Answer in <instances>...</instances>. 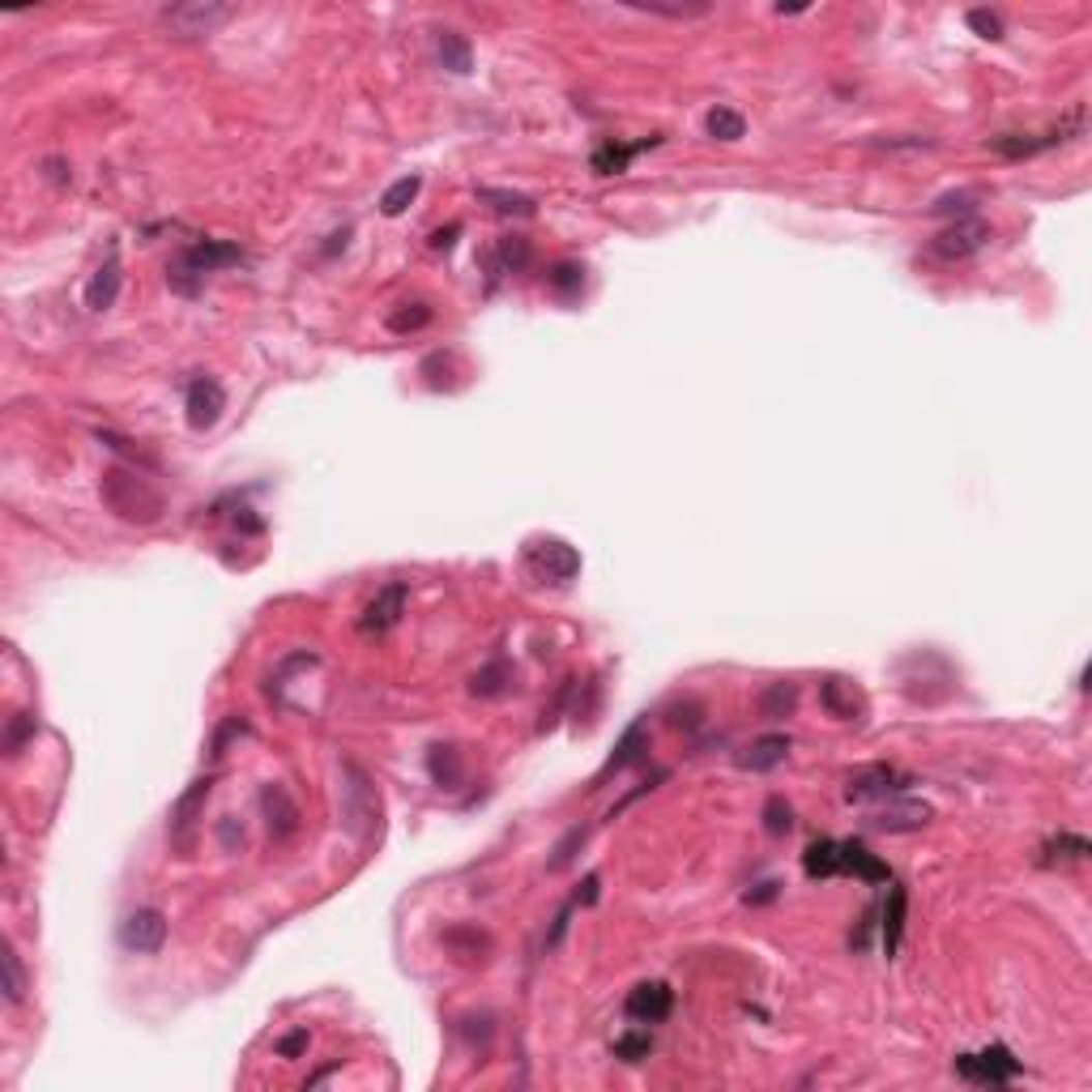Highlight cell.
<instances>
[{"label":"cell","instance_id":"31","mask_svg":"<svg viewBox=\"0 0 1092 1092\" xmlns=\"http://www.w3.org/2000/svg\"><path fill=\"white\" fill-rule=\"evenodd\" d=\"M432 325V307L422 303V299H414V303H402V307H393L389 316H384V329L389 333H397V337H406V333H418V329H427Z\"/></svg>","mask_w":1092,"mask_h":1092},{"label":"cell","instance_id":"54","mask_svg":"<svg viewBox=\"0 0 1092 1092\" xmlns=\"http://www.w3.org/2000/svg\"><path fill=\"white\" fill-rule=\"evenodd\" d=\"M777 901V884H760V892H747V905H768Z\"/></svg>","mask_w":1092,"mask_h":1092},{"label":"cell","instance_id":"49","mask_svg":"<svg viewBox=\"0 0 1092 1092\" xmlns=\"http://www.w3.org/2000/svg\"><path fill=\"white\" fill-rule=\"evenodd\" d=\"M572 909H577V901H568V905H563V909L555 913V922H551V931H547V952H551V947H559V939L568 935V918H572Z\"/></svg>","mask_w":1092,"mask_h":1092},{"label":"cell","instance_id":"1","mask_svg":"<svg viewBox=\"0 0 1092 1092\" xmlns=\"http://www.w3.org/2000/svg\"><path fill=\"white\" fill-rule=\"evenodd\" d=\"M98 496L102 504H108L120 521L128 525H154L163 521L167 512V496H163V486L146 474H137L128 466H112V470H102V482H98Z\"/></svg>","mask_w":1092,"mask_h":1092},{"label":"cell","instance_id":"53","mask_svg":"<svg viewBox=\"0 0 1092 1092\" xmlns=\"http://www.w3.org/2000/svg\"><path fill=\"white\" fill-rule=\"evenodd\" d=\"M43 167H48V180H52V184H68V171H64V158H48Z\"/></svg>","mask_w":1092,"mask_h":1092},{"label":"cell","instance_id":"10","mask_svg":"<svg viewBox=\"0 0 1092 1092\" xmlns=\"http://www.w3.org/2000/svg\"><path fill=\"white\" fill-rule=\"evenodd\" d=\"M235 9L231 5H214V0H193V5H171L163 9V22L184 34V39H197V34H214Z\"/></svg>","mask_w":1092,"mask_h":1092},{"label":"cell","instance_id":"34","mask_svg":"<svg viewBox=\"0 0 1092 1092\" xmlns=\"http://www.w3.org/2000/svg\"><path fill=\"white\" fill-rule=\"evenodd\" d=\"M802 870L806 879H832L836 875V840H811L806 845V854H802Z\"/></svg>","mask_w":1092,"mask_h":1092},{"label":"cell","instance_id":"48","mask_svg":"<svg viewBox=\"0 0 1092 1092\" xmlns=\"http://www.w3.org/2000/svg\"><path fill=\"white\" fill-rule=\"evenodd\" d=\"M307 1041H312V1037H307V1029H295V1033H287V1037L277 1041V1059H299V1054L307 1050Z\"/></svg>","mask_w":1092,"mask_h":1092},{"label":"cell","instance_id":"12","mask_svg":"<svg viewBox=\"0 0 1092 1092\" xmlns=\"http://www.w3.org/2000/svg\"><path fill=\"white\" fill-rule=\"evenodd\" d=\"M931 816L935 811L926 802H918V798L901 802V794H896V798H888V806H879V811L866 816V828L870 832H918V828L931 824Z\"/></svg>","mask_w":1092,"mask_h":1092},{"label":"cell","instance_id":"9","mask_svg":"<svg viewBox=\"0 0 1092 1092\" xmlns=\"http://www.w3.org/2000/svg\"><path fill=\"white\" fill-rule=\"evenodd\" d=\"M163 943H167L163 909H132L128 918L120 922V947H124V952L154 956V952H163Z\"/></svg>","mask_w":1092,"mask_h":1092},{"label":"cell","instance_id":"14","mask_svg":"<svg viewBox=\"0 0 1092 1092\" xmlns=\"http://www.w3.org/2000/svg\"><path fill=\"white\" fill-rule=\"evenodd\" d=\"M623 1011L637 1020V1025H661V1020H671V1011H675V991L666 981H641L637 991L627 995Z\"/></svg>","mask_w":1092,"mask_h":1092},{"label":"cell","instance_id":"36","mask_svg":"<svg viewBox=\"0 0 1092 1092\" xmlns=\"http://www.w3.org/2000/svg\"><path fill=\"white\" fill-rule=\"evenodd\" d=\"M611 1054H615V1059H623V1063H641V1059H649V1054H653V1033H645V1029H627V1033L615 1037Z\"/></svg>","mask_w":1092,"mask_h":1092},{"label":"cell","instance_id":"21","mask_svg":"<svg viewBox=\"0 0 1092 1092\" xmlns=\"http://www.w3.org/2000/svg\"><path fill=\"white\" fill-rule=\"evenodd\" d=\"M879 935H884V947H888V956L901 952V939H905V918H909V892L901 884H892L888 879V901L884 909H879Z\"/></svg>","mask_w":1092,"mask_h":1092},{"label":"cell","instance_id":"40","mask_svg":"<svg viewBox=\"0 0 1092 1092\" xmlns=\"http://www.w3.org/2000/svg\"><path fill=\"white\" fill-rule=\"evenodd\" d=\"M585 840H589V824H585V828H581V824H577V828H568V832L559 836V845H555V850H551V862H547V866H551V870H563V866H568V862L577 858V850H581Z\"/></svg>","mask_w":1092,"mask_h":1092},{"label":"cell","instance_id":"52","mask_svg":"<svg viewBox=\"0 0 1092 1092\" xmlns=\"http://www.w3.org/2000/svg\"><path fill=\"white\" fill-rule=\"evenodd\" d=\"M235 525H239L243 534H261V530H265V521H261V517H253V508H239Z\"/></svg>","mask_w":1092,"mask_h":1092},{"label":"cell","instance_id":"44","mask_svg":"<svg viewBox=\"0 0 1092 1092\" xmlns=\"http://www.w3.org/2000/svg\"><path fill=\"white\" fill-rule=\"evenodd\" d=\"M30 734H34V717H30V713H13V717H9V730H5V751L18 756Z\"/></svg>","mask_w":1092,"mask_h":1092},{"label":"cell","instance_id":"29","mask_svg":"<svg viewBox=\"0 0 1092 1092\" xmlns=\"http://www.w3.org/2000/svg\"><path fill=\"white\" fill-rule=\"evenodd\" d=\"M1092 854V845H1088V836H1080V832H1059L1054 840H1045L1041 845V866H1059V862H1084Z\"/></svg>","mask_w":1092,"mask_h":1092},{"label":"cell","instance_id":"46","mask_svg":"<svg viewBox=\"0 0 1092 1092\" xmlns=\"http://www.w3.org/2000/svg\"><path fill=\"white\" fill-rule=\"evenodd\" d=\"M98 444H108V448H116V452H124L128 462H137V466H146V470H154V456H146L141 452L132 440H124V436H116V432H98Z\"/></svg>","mask_w":1092,"mask_h":1092},{"label":"cell","instance_id":"32","mask_svg":"<svg viewBox=\"0 0 1092 1092\" xmlns=\"http://www.w3.org/2000/svg\"><path fill=\"white\" fill-rule=\"evenodd\" d=\"M418 188H422V180H418V175H402V180H393L389 188H384V197H380V214H384V218H397V214H406V209H410V201L418 197Z\"/></svg>","mask_w":1092,"mask_h":1092},{"label":"cell","instance_id":"27","mask_svg":"<svg viewBox=\"0 0 1092 1092\" xmlns=\"http://www.w3.org/2000/svg\"><path fill=\"white\" fill-rule=\"evenodd\" d=\"M794 709H798V683L777 679V683H768V687L760 691V717H768V721H786V717H794Z\"/></svg>","mask_w":1092,"mask_h":1092},{"label":"cell","instance_id":"17","mask_svg":"<svg viewBox=\"0 0 1092 1092\" xmlns=\"http://www.w3.org/2000/svg\"><path fill=\"white\" fill-rule=\"evenodd\" d=\"M645 751H649V730H645V721H631V726L623 730V738L615 743L611 760L602 764V772H597V777H593V786H602V781H611V777H615V772H623V768H631V764H641V760H645Z\"/></svg>","mask_w":1092,"mask_h":1092},{"label":"cell","instance_id":"50","mask_svg":"<svg viewBox=\"0 0 1092 1092\" xmlns=\"http://www.w3.org/2000/svg\"><path fill=\"white\" fill-rule=\"evenodd\" d=\"M456 235H462V223H448V227H440V231H432V253H448L452 243H456Z\"/></svg>","mask_w":1092,"mask_h":1092},{"label":"cell","instance_id":"38","mask_svg":"<svg viewBox=\"0 0 1092 1092\" xmlns=\"http://www.w3.org/2000/svg\"><path fill=\"white\" fill-rule=\"evenodd\" d=\"M704 128H709V137H717V141H743L747 120L738 112H730V108H713L709 120H704Z\"/></svg>","mask_w":1092,"mask_h":1092},{"label":"cell","instance_id":"4","mask_svg":"<svg viewBox=\"0 0 1092 1092\" xmlns=\"http://www.w3.org/2000/svg\"><path fill=\"white\" fill-rule=\"evenodd\" d=\"M209 790H214V777H197L180 798H175V806H171L167 840H171V850L180 854V858H193V850H197V828H201V816H205Z\"/></svg>","mask_w":1092,"mask_h":1092},{"label":"cell","instance_id":"7","mask_svg":"<svg viewBox=\"0 0 1092 1092\" xmlns=\"http://www.w3.org/2000/svg\"><path fill=\"white\" fill-rule=\"evenodd\" d=\"M913 786V777H905L901 768L892 764H866L858 772L845 777V798L850 802H870V798H896Z\"/></svg>","mask_w":1092,"mask_h":1092},{"label":"cell","instance_id":"35","mask_svg":"<svg viewBox=\"0 0 1092 1092\" xmlns=\"http://www.w3.org/2000/svg\"><path fill=\"white\" fill-rule=\"evenodd\" d=\"M547 282H551V291H555V295L572 299V295H581V287H585V265H577V261H555V265L547 269Z\"/></svg>","mask_w":1092,"mask_h":1092},{"label":"cell","instance_id":"13","mask_svg":"<svg viewBox=\"0 0 1092 1092\" xmlns=\"http://www.w3.org/2000/svg\"><path fill=\"white\" fill-rule=\"evenodd\" d=\"M261 816H265V828H269V840L282 845V840H291L299 832V806L295 798L287 794V786H261Z\"/></svg>","mask_w":1092,"mask_h":1092},{"label":"cell","instance_id":"23","mask_svg":"<svg viewBox=\"0 0 1092 1092\" xmlns=\"http://www.w3.org/2000/svg\"><path fill=\"white\" fill-rule=\"evenodd\" d=\"M512 683H517L512 661L496 657V661H486L482 671L470 679V696H478V700H500V696H508V691H512Z\"/></svg>","mask_w":1092,"mask_h":1092},{"label":"cell","instance_id":"28","mask_svg":"<svg viewBox=\"0 0 1092 1092\" xmlns=\"http://www.w3.org/2000/svg\"><path fill=\"white\" fill-rule=\"evenodd\" d=\"M427 772H432V781L440 790H456V786H462V777H466L462 756H456V747H448V743H436L427 751Z\"/></svg>","mask_w":1092,"mask_h":1092},{"label":"cell","instance_id":"20","mask_svg":"<svg viewBox=\"0 0 1092 1092\" xmlns=\"http://www.w3.org/2000/svg\"><path fill=\"white\" fill-rule=\"evenodd\" d=\"M786 756H790V734H764L747 751H738L734 764L743 772H772L777 764H786Z\"/></svg>","mask_w":1092,"mask_h":1092},{"label":"cell","instance_id":"45","mask_svg":"<svg viewBox=\"0 0 1092 1092\" xmlns=\"http://www.w3.org/2000/svg\"><path fill=\"white\" fill-rule=\"evenodd\" d=\"M969 26L981 34V39H991V43L1003 39V18L991 13V9H969Z\"/></svg>","mask_w":1092,"mask_h":1092},{"label":"cell","instance_id":"25","mask_svg":"<svg viewBox=\"0 0 1092 1092\" xmlns=\"http://www.w3.org/2000/svg\"><path fill=\"white\" fill-rule=\"evenodd\" d=\"M167 287H171L175 295H184V299H197V295H201L205 273H201V265L193 261L188 248H180V253H175V257L167 261Z\"/></svg>","mask_w":1092,"mask_h":1092},{"label":"cell","instance_id":"6","mask_svg":"<svg viewBox=\"0 0 1092 1092\" xmlns=\"http://www.w3.org/2000/svg\"><path fill=\"white\" fill-rule=\"evenodd\" d=\"M991 239H995V231L985 227L981 218H956L952 227H943V231L931 239V253H935L939 261H969V257H977Z\"/></svg>","mask_w":1092,"mask_h":1092},{"label":"cell","instance_id":"51","mask_svg":"<svg viewBox=\"0 0 1092 1092\" xmlns=\"http://www.w3.org/2000/svg\"><path fill=\"white\" fill-rule=\"evenodd\" d=\"M597 888H602V879H597V875H585V884H581V892H577L572 901H577V905H593V901H597Z\"/></svg>","mask_w":1092,"mask_h":1092},{"label":"cell","instance_id":"11","mask_svg":"<svg viewBox=\"0 0 1092 1092\" xmlns=\"http://www.w3.org/2000/svg\"><path fill=\"white\" fill-rule=\"evenodd\" d=\"M184 410H188V427H193V432H209V427H214V422L223 418V410H227L223 384H218L214 376H197V380L188 384Z\"/></svg>","mask_w":1092,"mask_h":1092},{"label":"cell","instance_id":"33","mask_svg":"<svg viewBox=\"0 0 1092 1092\" xmlns=\"http://www.w3.org/2000/svg\"><path fill=\"white\" fill-rule=\"evenodd\" d=\"M478 201H486L496 214H517V218H534V197L508 193V188H478Z\"/></svg>","mask_w":1092,"mask_h":1092},{"label":"cell","instance_id":"42","mask_svg":"<svg viewBox=\"0 0 1092 1092\" xmlns=\"http://www.w3.org/2000/svg\"><path fill=\"white\" fill-rule=\"evenodd\" d=\"M248 730H253V726H248V717H239V713H235V717H227V721L214 730V743H209V756H214V760H223V756H227V747L235 743V738H243V734H248Z\"/></svg>","mask_w":1092,"mask_h":1092},{"label":"cell","instance_id":"16","mask_svg":"<svg viewBox=\"0 0 1092 1092\" xmlns=\"http://www.w3.org/2000/svg\"><path fill=\"white\" fill-rule=\"evenodd\" d=\"M406 602H410V589L402 585V581H393V585H384L372 602H367V611H363V619H359V627L363 631H389L402 615H406Z\"/></svg>","mask_w":1092,"mask_h":1092},{"label":"cell","instance_id":"3","mask_svg":"<svg viewBox=\"0 0 1092 1092\" xmlns=\"http://www.w3.org/2000/svg\"><path fill=\"white\" fill-rule=\"evenodd\" d=\"M1088 132V108L1075 102V108L1045 132H1003V137H991V150L1003 154V158H1033V154H1045L1054 146H1071Z\"/></svg>","mask_w":1092,"mask_h":1092},{"label":"cell","instance_id":"47","mask_svg":"<svg viewBox=\"0 0 1092 1092\" xmlns=\"http://www.w3.org/2000/svg\"><path fill=\"white\" fill-rule=\"evenodd\" d=\"M218 840H223V850H227V854L243 850V824H239L235 816H223V820H218Z\"/></svg>","mask_w":1092,"mask_h":1092},{"label":"cell","instance_id":"19","mask_svg":"<svg viewBox=\"0 0 1092 1092\" xmlns=\"http://www.w3.org/2000/svg\"><path fill=\"white\" fill-rule=\"evenodd\" d=\"M120 287H124V269H120V257H116V248H112V257L102 261V265L94 269V277L86 282V307H90V312H108V307H116Z\"/></svg>","mask_w":1092,"mask_h":1092},{"label":"cell","instance_id":"41","mask_svg":"<svg viewBox=\"0 0 1092 1092\" xmlns=\"http://www.w3.org/2000/svg\"><path fill=\"white\" fill-rule=\"evenodd\" d=\"M496 257H500V265H504L508 273H521L525 265H530L534 253H530V243H525L521 235H508V239L496 243Z\"/></svg>","mask_w":1092,"mask_h":1092},{"label":"cell","instance_id":"26","mask_svg":"<svg viewBox=\"0 0 1092 1092\" xmlns=\"http://www.w3.org/2000/svg\"><path fill=\"white\" fill-rule=\"evenodd\" d=\"M436 56H440V64L448 68V73H456V78H466L470 68H474L470 39H466V34H456V30H440L436 34Z\"/></svg>","mask_w":1092,"mask_h":1092},{"label":"cell","instance_id":"24","mask_svg":"<svg viewBox=\"0 0 1092 1092\" xmlns=\"http://www.w3.org/2000/svg\"><path fill=\"white\" fill-rule=\"evenodd\" d=\"M193 261L201 265V273H214V269H231V265H243L248 253L239 248V243H227V239H201L193 243Z\"/></svg>","mask_w":1092,"mask_h":1092},{"label":"cell","instance_id":"37","mask_svg":"<svg viewBox=\"0 0 1092 1092\" xmlns=\"http://www.w3.org/2000/svg\"><path fill=\"white\" fill-rule=\"evenodd\" d=\"M977 193L973 188H961V193H943L935 205H931V214L939 218H973V209H977Z\"/></svg>","mask_w":1092,"mask_h":1092},{"label":"cell","instance_id":"8","mask_svg":"<svg viewBox=\"0 0 1092 1092\" xmlns=\"http://www.w3.org/2000/svg\"><path fill=\"white\" fill-rule=\"evenodd\" d=\"M525 563L538 568V577H547L551 585H568L581 572V555L563 538H534L525 547Z\"/></svg>","mask_w":1092,"mask_h":1092},{"label":"cell","instance_id":"15","mask_svg":"<svg viewBox=\"0 0 1092 1092\" xmlns=\"http://www.w3.org/2000/svg\"><path fill=\"white\" fill-rule=\"evenodd\" d=\"M836 875H854L862 884H888L892 879L888 862H879L862 840H836Z\"/></svg>","mask_w":1092,"mask_h":1092},{"label":"cell","instance_id":"22","mask_svg":"<svg viewBox=\"0 0 1092 1092\" xmlns=\"http://www.w3.org/2000/svg\"><path fill=\"white\" fill-rule=\"evenodd\" d=\"M820 700H824V709H828L832 717H840V721H858V717L866 713V704L858 700L854 683H845V679H836V675L820 683Z\"/></svg>","mask_w":1092,"mask_h":1092},{"label":"cell","instance_id":"2","mask_svg":"<svg viewBox=\"0 0 1092 1092\" xmlns=\"http://www.w3.org/2000/svg\"><path fill=\"white\" fill-rule=\"evenodd\" d=\"M337 802H342V828L355 836L363 850L380 840L384 832V806H380V794L372 786V777L359 768V764H342V786H337Z\"/></svg>","mask_w":1092,"mask_h":1092},{"label":"cell","instance_id":"5","mask_svg":"<svg viewBox=\"0 0 1092 1092\" xmlns=\"http://www.w3.org/2000/svg\"><path fill=\"white\" fill-rule=\"evenodd\" d=\"M956 1075L969 1080V1084H981V1088H1007L1011 1080H1020V1071H1025V1063L1015 1059V1054L995 1041V1045H985L977 1054H956Z\"/></svg>","mask_w":1092,"mask_h":1092},{"label":"cell","instance_id":"30","mask_svg":"<svg viewBox=\"0 0 1092 1092\" xmlns=\"http://www.w3.org/2000/svg\"><path fill=\"white\" fill-rule=\"evenodd\" d=\"M444 947L456 952L462 961H482L491 952V939L478 926H452V931H444Z\"/></svg>","mask_w":1092,"mask_h":1092},{"label":"cell","instance_id":"18","mask_svg":"<svg viewBox=\"0 0 1092 1092\" xmlns=\"http://www.w3.org/2000/svg\"><path fill=\"white\" fill-rule=\"evenodd\" d=\"M657 146H661V132H653V137H645V141H631V146H627V141H607V146H597V150H593L589 163H593L597 175H623V171L631 167V158L645 154V150H657Z\"/></svg>","mask_w":1092,"mask_h":1092},{"label":"cell","instance_id":"43","mask_svg":"<svg viewBox=\"0 0 1092 1092\" xmlns=\"http://www.w3.org/2000/svg\"><path fill=\"white\" fill-rule=\"evenodd\" d=\"M5 999L18 1007L26 999V973H22V961L13 947H5Z\"/></svg>","mask_w":1092,"mask_h":1092},{"label":"cell","instance_id":"39","mask_svg":"<svg viewBox=\"0 0 1092 1092\" xmlns=\"http://www.w3.org/2000/svg\"><path fill=\"white\" fill-rule=\"evenodd\" d=\"M764 832L768 836H790L794 832V806L786 798H768L764 802Z\"/></svg>","mask_w":1092,"mask_h":1092}]
</instances>
